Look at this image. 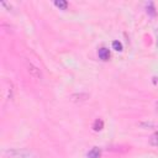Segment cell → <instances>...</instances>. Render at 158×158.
<instances>
[{"mask_svg":"<svg viewBox=\"0 0 158 158\" xmlns=\"http://www.w3.org/2000/svg\"><path fill=\"white\" fill-rule=\"evenodd\" d=\"M149 144L153 147H158V132H154L149 137Z\"/></svg>","mask_w":158,"mask_h":158,"instance_id":"obj_7","label":"cell"},{"mask_svg":"<svg viewBox=\"0 0 158 158\" xmlns=\"http://www.w3.org/2000/svg\"><path fill=\"white\" fill-rule=\"evenodd\" d=\"M104 128V121L101 120V118H96L95 121H94V123H93V130L95 131V132H99V131H101Z\"/></svg>","mask_w":158,"mask_h":158,"instance_id":"obj_5","label":"cell"},{"mask_svg":"<svg viewBox=\"0 0 158 158\" xmlns=\"http://www.w3.org/2000/svg\"><path fill=\"white\" fill-rule=\"evenodd\" d=\"M112 48H114L115 51H117V52H121V51L123 49L122 43H121L120 41H114V42H112Z\"/></svg>","mask_w":158,"mask_h":158,"instance_id":"obj_8","label":"cell"},{"mask_svg":"<svg viewBox=\"0 0 158 158\" xmlns=\"http://www.w3.org/2000/svg\"><path fill=\"white\" fill-rule=\"evenodd\" d=\"M54 5L59 9V10H67L68 7V2L65 0H56L54 1Z\"/></svg>","mask_w":158,"mask_h":158,"instance_id":"obj_6","label":"cell"},{"mask_svg":"<svg viewBox=\"0 0 158 158\" xmlns=\"http://www.w3.org/2000/svg\"><path fill=\"white\" fill-rule=\"evenodd\" d=\"M26 65H27V72H28L33 78H37V79H41V78H42V73H41V70H40L36 65H33L32 63H27Z\"/></svg>","mask_w":158,"mask_h":158,"instance_id":"obj_2","label":"cell"},{"mask_svg":"<svg viewBox=\"0 0 158 158\" xmlns=\"http://www.w3.org/2000/svg\"><path fill=\"white\" fill-rule=\"evenodd\" d=\"M88 158H100L101 157V149L99 147H93L89 152H88Z\"/></svg>","mask_w":158,"mask_h":158,"instance_id":"obj_4","label":"cell"},{"mask_svg":"<svg viewBox=\"0 0 158 158\" xmlns=\"http://www.w3.org/2000/svg\"><path fill=\"white\" fill-rule=\"evenodd\" d=\"M147 14H149L151 16L156 15V10H154V6H153V2H148V5H147Z\"/></svg>","mask_w":158,"mask_h":158,"instance_id":"obj_9","label":"cell"},{"mask_svg":"<svg viewBox=\"0 0 158 158\" xmlns=\"http://www.w3.org/2000/svg\"><path fill=\"white\" fill-rule=\"evenodd\" d=\"M157 44H158V42H157Z\"/></svg>","mask_w":158,"mask_h":158,"instance_id":"obj_10","label":"cell"},{"mask_svg":"<svg viewBox=\"0 0 158 158\" xmlns=\"http://www.w3.org/2000/svg\"><path fill=\"white\" fill-rule=\"evenodd\" d=\"M4 154L7 158H37V156L26 148H10L4 151Z\"/></svg>","mask_w":158,"mask_h":158,"instance_id":"obj_1","label":"cell"},{"mask_svg":"<svg viewBox=\"0 0 158 158\" xmlns=\"http://www.w3.org/2000/svg\"><path fill=\"white\" fill-rule=\"evenodd\" d=\"M98 56H99V58L101 60H109V58H110V51L107 48L102 47V48H100L98 51Z\"/></svg>","mask_w":158,"mask_h":158,"instance_id":"obj_3","label":"cell"}]
</instances>
